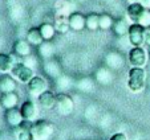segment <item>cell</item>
<instances>
[{
  "label": "cell",
  "instance_id": "cell-27",
  "mask_svg": "<svg viewBox=\"0 0 150 140\" xmlns=\"http://www.w3.org/2000/svg\"><path fill=\"white\" fill-rule=\"evenodd\" d=\"M144 41L146 45H150V27H145L144 29Z\"/></svg>",
  "mask_w": 150,
  "mask_h": 140
},
{
  "label": "cell",
  "instance_id": "cell-8",
  "mask_svg": "<svg viewBox=\"0 0 150 140\" xmlns=\"http://www.w3.org/2000/svg\"><path fill=\"white\" fill-rule=\"evenodd\" d=\"M20 112L23 115L24 120H27V122H33L35 119L37 118V115H39L36 104L32 101L24 102V103L21 104V107H20Z\"/></svg>",
  "mask_w": 150,
  "mask_h": 140
},
{
  "label": "cell",
  "instance_id": "cell-30",
  "mask_svg": "<svg viewBox=\"0 0 150 140\" xmlns=\"http://www.w3.org/2000/svg\"><path fill=\"white\" fill-rule=\"evenodd\" d=\"M130 3H137V1H139V0H129Z\"/></svg>",
  "mask_w": 150,
  "mask_h": 140
},
{
  "label": "cell",
  "instance_id": "cell-10",
  "mask_svg": "<svg viewBox=\"0 0 150 140\" xmlns=\"http://www.w3.org/2000/svg\"><path fill=\"white\" fill-rule=\"evenodd\" d=\"M17 62L15 61V57L11 54H6V53H0V73H11L13 66Z\"/></svg>",
  "mask_w": 150,
  "mask_h": 140
},
{
  "label": "cell",
  "instance_id": "cell-7",
  "mask_svg": "<svg viewBox=\"0 0 150 140\" xmlns=\"http://www.w3.org/2000/svg\"><path fill=\"white\" fill-rule=\"evenodd\" d=\"M144 29H145L144 27L137 24V22H134V24H132V25L129 27L127 34H129V41L132 42V45H134V46H141L142 44H145Z\"/></svg>",
  "mask_w": 150,
  "mask_h": 140
},
{
  "label": "cell",
  "instance_id": "cell-4",
  "mask_svg": "<svg viewBox=\"0 0 150 140\" xmlns=\"http://www.w3.org/2000/svg\"><path fill=\"white\" fill-rule=\"evenodd\" d=\"M56 108L59 111V114L61 115H69L72 114L74 108V102L68 94H59L57 95V101H56Z\"/></svg>",
  "mask_w": 150,
  "mask_h": 140
},
{
  "label": "cell",
  "instance_id": "cell-16",
  "mask_svg": "<svg viewBox=\"0 0 150 140\" xmlns=\"http://www.w3.org/2000/svg\"><path fill=\"white\" fill-rule=\"evenodd\" d=\"M144 11H145V8L142 7V4L139 3V1L132 3L130 6L127 7V16H129V19L133 22H137L138 19L141 17V15L144 13Z\"/></svg>",
  "mask_w": 150,
  "mask_h": 140
},
{
  "label": "cell",
  "instance_id": "cell-2",
  "mask_svg": "<svg viewBox=\"0 0 150 140\" xmlns=\"http://www.w3.org/2000/svg\"><path fill=\"white\" fill-rule=\"evenodd\" d=\"M31 134L35 140H49L53 135V126L47 120H36L31 124Z\"/></svg>",
  "mask_w": 150,
  "mask_h": 140
},
{
  "label": "cell",
  "instance_id": "cell-13",
  "mask_svg": "<svg viewBox=\"0 0 150 140\" xmlns=\"http://www.w3.org/2000/svg\"><path fill=\"white\" fill-rule=\"evenodd\" d=\"M13 52L19 57H25L31 54V44L27 40H17L13 45Z\"/></svg>",
  "mask_w": 150,
  "mask_h": 140
},
{
  "label": "cell",
  "instance_id": "cell-26",
  "mask_svg": "<svg viewBox=\"0 0 150 140\" xmlns=\"http://www.w3.org/2000/svg\"><path fill=\"white\" fill-rule=\"evenodd\" d=\"M21 62H23V64L25 65V66L31 67V69H33L35 66H37V60L35 58V57H32L31 54H29V56L23 57V60H21Z\"/></svg>",
  "mask_w": 150,
  "mask_h": 140
},
{
  "label": "cell",
  "instance_id": "cell-11",
  "mask_svg": "<svg viewBox=\"0 0 150 140\" xmlns=\"http://www.w3.org/2000/svg\"><path fill=\"white\" fill-rule=\"evenodd\" d=\"M68 21H69L71 29H73V31L80 32L85 28V16L81 13H79V12L71 13V16L68 17Z\"/></svg>",
  "mask_w": 150,
  "mask_h": 140
},
{
  "label": "cell",
  "instance_id": "cell-29",
  "mask_svg": "<svg viewBox=\"0 0 150 140\" xmlns=\"http://www.w3.org/2000/svg\"><path fill=\"white\" fill-rule=\"evenodd\" d=\"M139 3L142 4V7L146 9H150V0H139Z\"/></svg>",
  "mask_w": 150,
  "mask_h": 140
},
{
  "label": "cell",
  "instance_id": "cell-23",
  "mask_svg": "<svg viewBox=\"0 0 150 140\" xmlns=\"http://www.w3.org/2000/svg\"><path fill=\"white\" fill-rule=\"evenodd\" d=\"M31 126L28 127V128H24L23 127V123H21V128L17 131V134H16V139L17 140H35L33 139V136H32V134H31Z\"/></svg>",
  "mask_w": 150,
  "mask_h": 140
},
{
  "label": "cell",
  "instance_id": "cell-14",
  "mask_svg": "<svg viewBox=\"0 0 150 140\" xmlns=\"http://www.w3.org/2000/svg\"><path fill=\"white\" fill-rule=\"evenodd\" d=\"M17 102H19V97L15 94V91L12 92H4L0 97V104L4 107V108H13L17 106Z\"/></svg>",
  "mask_w": 150,
  "mask_h": 140
},
{
  "label": "cell",
  "instance_id": "cell-28",
  "mask_svg": "<svg viewBox=\"0 0 150 140\" xmlns=\"http://www.w3.org/2000/svg\"><path fill=\"white\" fill-rule=\"evenodd\" d=\"M110 140H129V139H127V136L125 134L120 132V134H114L113 136L110 137Z\"/></svg>",
  "mask_w": 150,
  "mask_h": 140
},
{
  "label": "cell",
  "instance_id": "cell-12",
  "mask_svg": "<svg viewBox=\"0 0 150 140\" xmlns=\"http://www.w3.org/2000/svg\"><path fill=\"white\" fill-rule=\"evenodd\" d=\"M56 101H57V95H54L53 92L48 91V90L44 91L39 97V103L47 110H51L53 107H56Z\"/></svg>",
  "mask_w": 150,
  "mask_h": 140
},
{
  "label": "cell",
  "instance_id": "cell-31",
  "mask_svg": "<svg viewBox=\"0 0 150 140\" xmlns=\"http://www.w3.org/2000/svg\"><path fill=\"white\" fill-rule=\"evenodd\" d=\"M149 54H150V45H149Z\"/></svg>",
  "mask_w": 150,
  "mask_h": 140
},
{
  "label": "cell",
  "instance_id": "cell-9",
  "mask_svg": "<svg viewBox=\"0 0 150 140\" xmlns=\"http://www.w3.org/2000/svg\"><path fill=\"white\" fill-rule=\"evenodd\" d=\"M4 118H6V122L9 124L11 127H20L21 126V123H23L24 118L23 115H21V112H20V110L17 108H7L6 111V115H4Z\"/></svg>",
  "mask_w": 150,
  "mask_h": 140
},
{
  "label": "cell",
  "instance_id": "cell-15",
  "mask_svg": "<svg viewBox=\"0 0 150 140\" xmlns=\"http://www.w3.org/2000/svg\"><path fill=\"white\" fill-rule=\"evenodd\" d=\"M16 90V79L11 76H3L0 78V92H12Z\"/></svg>",
  "mask_w": 150,
  "mask_h": 140
},
{
  "label": "cell",
  "instance_id": "cell-22",
  "mask_svg": "<svg viewBox=\"0 0 150 140\" xmlns=\"http://www.w3.org/2000/svg\"><path fill=\"white\" fill-rule=\"evenodd\" d=\"M113 19H112L109 15L104 13V15H100V28L106 31V29H110L113 27Z\"/></svg>",
  "mask_w": 150,
  "mask_h": 140
},
{
  "label": "cell",
  "instance_id": "cell-24",
  "mask_svg": "<svg viewBox=\"0 0 150 140\" xmlns=\"http://www.w3.org/2000/svg\"><path fill=\"white\" fill-rule=\"evenodd\" d=\"M54 28H56V31L61 32V33H65V32L68 31L69 28H71V27H69V21H68V19H64V17H59V19L56 20Z\"/></svg>",
  "mask_w": 150,
  "mask_h": 140
},
{
  "label": "cell",
  "instance_id": "cell-25",
  "mask_svg": "<svg viewBox=\"0 0 150 140\" xmlns=\"http://www.w3.org/2000/svg\"><path fill=\"white\" fill-rule=\"evenodd\" d=\"M137 24L142 25L144 28H145V27H150V9H146V8H145L144 13H142L141 17L138 19Z\"/></svg>",
  "mask_w": 150,
  "mask_h": 140
},
{
  "label": "cell",
  "instance_id": "cell-19",
  "mask_svg": "<svg viewBox=\"0 0 150 140\" xmlns=\"http://www.w3.org/2000/svg\"><path fill=\"white\" fill-rule=\"evenodd\" d=\"M53 52H54V48H53V45L51 44V42L48 41H42L41 44L39 45V54L41 58L44 60H48L51 58L52 56H53Z\"/></svg>",
  "mask_w": 150,
  "mask_h": 140
},
{
  "label": "cell",
  "instance_id": "cell-3",
  "mask_svg": "<svg viewBox=\"0 0 150 140\" xmlns=\"http://www.w3.org/2000/svg\"><path fill=\"white\" fill-rule=\"evenodd\" d=\"M11 74L15 79H17V81L21 82V83H28V82L35 77L33 69L25 66L23 62H17V64L13 66V69H12Z\"/></svg>",
  "mask_w": 150,
  "mask_h": 140
},
{
  "label": "cell",
  "instance_id": "cell-18",
  "mask_svg": "<svg viewBox=\"0 0 150 140\" xmlns=\"http://www.w3.org/2000/svg\"><path fill=\"white\" fill-rule=\"evenodd\" d=\"M129 27L127 25V21L125 19H118L117 21L113 22V31L114 33L117 34V36H125V34H127V32H129Z\"/></svg>",
  "mask_w": 150,
  "mask_h": 140
},
{
  "label": "cell",
  "instance_id": "cell-6",
  "mask_svg": "<svg viewBox=\"0 0 150 140\" xmlns=\"http://www.w3.org/2000/svg\"><path fill=\"white\" fill-rule=\"evenodd\" d=\"M129 62L134 67H144L147 62V54L142 46H134L129 52Z\"/></svg>",
  "mask_w": 150,
  "mask_h": 140
},
{
  "label": "cell",
  "instance_id": "cell-17",
  "mask_svg": "<svg viewBox=\"0 0 150 140\" xmlns=\"http://www.w3.org/2000/svg\"><path fill=\"white\" fill-rule=\"evenodd\" d=\"M27 41H28L31 45H37V46H39V45L41 44L42 41H44V38H42V36H41V32H40V29L39 28L29 29L28 33H27Z\"/></svg>",
  "mask_w": 150,
  "mask_h": 140
},
{
  "label": "cell",
  "instance_id": "cell-5",
  "mask_svg": "<svg viewBox=\"0 0 150 140\" xmlns=\"http://www.w3.org/2000/svg\"><path fill=\"white\" fill-rule=\"evenodd\" d=\"M47 87H48V83L42 77H33L31 81L27 83V89H28V92L32 97H37L39 98L44 91H47Z\"/></svg>",
  "mask_w": 150,
  "mask_h": 140
},
{
  "label": "cell",
  "instance_id": "cell-20",
  "mask_svg": "<svg viewBox=\"0 0 150 140\" xmlns=\"http://www.w3.org/2000/svg\"><path fill=\"white\" fill-rule=\"evenodd\" d=\"M40 32H41V36L44 38V41H49V40L53 38L54 33H56V28L52 24H48V22H44L40 25Z\"/></svg>",
  "mask_w": 150,
  "mask_h": 140
},
{
  "label": "cell",
  "instance_id": "cell-1",
  "mask_svg": "<svg viewBox=\"0 0 150 140\" xmlns=\"http://www.w3.org/2000/svg\"><path fill=\"white\" fill-rule=\"evenodd\" d=\"M146 86V73L144 67H133L129 71L127 87L132 92H141Z\"/></svg>",
  "mask_w": 150,
  "mask_h": 140
},
{
  "label": "cell",
  "instance_id": "cell-21",
  "mask_svg": "<svg viewBox=\"0 0 150 140\" xmlns=\"http://www.w3.org/2000/svg\"><path fill=\"white\" fill-rule=\"evenodd\" d=\"M85 27L89 31H96L100 28V15L91 13L85 17Z\"/></svg>",
  "mask_w": 150,
  "mask_h": 140
}]
</instances>
